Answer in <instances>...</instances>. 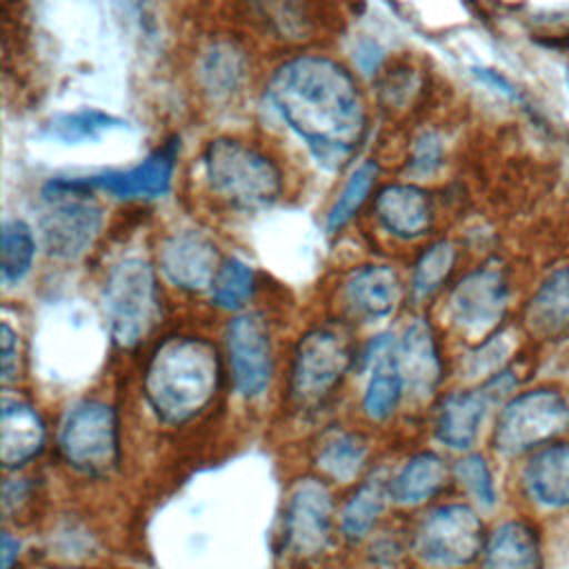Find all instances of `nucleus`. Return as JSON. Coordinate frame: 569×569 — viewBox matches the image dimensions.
<instances>
[{"mask_svg":"<svg viewBox=\"0 0 569 569\" xmlns=\"http://www.w3.org/2000/svg\"><path fill=\"white\" fill-rule=\"evenodd\" d=\"M218 385L216 349L202 338L164 340L147 369V398L164 422H184L207 407Z\"/></svg>","mask_w":569,"mask_h":569,"instance_id":"obj_3","label":"nucleus"},{"mask_svg":"<svg viewBox=\"0 0 569 569\" xmlns=\"http://www.w3.org/2000/svg\"><path fill=\"white\" fill-rule=\"evenodd\" d=\"M204 191L231 209L258 211L276 204L287 189L282 162L258 140L220 133L198 158Z\"/></svg>","mask_w":569,"mask_h":569,"instance_id":"obj_2","label":"nucleus"},{"mask_svg":"<svg viewBox=\"0 0 569 569\" xmlns=\"http://www.w3.org/2000/svg\"><path fill=\"white\" fill-rule=\"evenodd\" d=\"M264 93L287 129L327 169L345 167L367 136L362 89L351 69L327 53L284 58L269 73Z\"/></svg>","mask_w":569,"mask_h":569,"instance_id":"obj_1","label":"nucleus"},{"mask_svg":"<svg viewBox=\"0 0 569 569\" xmlns=\"http://www.w3.org/2000/svg\"><path fill=\"white\" fill-rule=\"evenodd\" d=\"M84 178H53L40 196L38 233L44 251L56 260L84 256L104 224V209Z\"/></svg>","mask_w":569,"mask_h":569,"instance_id":"obj_4","label":"nucleus"},{"mask_svg":"<svg viewBox=\"0 0 569 569\" xmlns=\"http://www.w3.org/2000/svg\"><path fill=\"white\" fill-rule=\"evenodd\" d=\"M193 78L198 91L209 102H233L251 82V56L233 38H211L193 60Z\"/></svg>","mask_w":569,"mask_h":569,"instance_id":"obj_11","label":"nucleus"},{"mask_svg":"<svg viewBox=\"0 0 569 569\" xmlns=\"http://www.w3.org/2000/svg\"><path fill=\"white\" fill-rule=\"evenodd\" d=\"M458 244L449 238L431 242L416 260L411 273V291L416 298H429L453 273L458 262Z\"/></svg>","mask_w":569,"mask_h":569,"instance_id":"obj_28","label":"nucleus"},{"mask_svg":"<svg viewBox=\"0 0 569 569\" xmlns=\"http://www.w3.org/2000/svg\"><path fill=\"white\" fill-rule=\"evenodd\" d=\"M389 493V485L385 487V480L380 476L367 480L353 498L347 502L342 511V531L349 540H360L362 536L369 533L373 522L378 520L385 498Z\"/></svg>","mask_w":569,"mask_h":569,"instance_id":"obj_33","label":"nucleus"},{"mask_svg":"<svg viewBox=\"0 0 569 569\" xmlns=\"http://www.w3.org/2000/svg\"><path fill=\"white\" fill-rule=\"evenodd\" d=\"M431 193L416 182H389L373 198L376 222L398 240L422 238L433 224Z\"/></svg>","mask_w":569,"mask_h":569,"instance_id":"obj_17","label":"nucleus"},{"mask_svg":"<svg viewBox=\"0 0 569 569\" xmlns=\"http://www.w3.org/2000/svg\"><path fill=\"white\" fill-rule=\"evenodd\" d=\"M525 329L542 340L569 333V262L551 267L522 309Z\"/></svg>","mask_w":569,"mask_h":569,"instance_id":"obj_19","label":"nucleus"},{"mask_svg":"<svg viewBox=\"0 0 569 569\" xmlns=\"http://www.w3.org/2000/svg\"><path fill=\"white\" fill-rule=\"evenodd\" d=\"M493 398L487 389L478 391H458L442 400L438 420H436V436L442 445L451 449H469L478 436L482 418L487 413V405Z\"/></svg>","mask_w":569,"mask_h":569,"instance_id":"obj_24","label":"nucleus"},{"mask_svg":"<svg viewBox=\"0 0 569 569\" xmlns=\"http://www.w3.org/2000/svg\"><path fill=\"white\" fill-rule=\"evenodd\" d=\"M447 482V465L436 453H418L402 465L389 482V496L398 505H420Z\"/></svg>","mask_w":569,"mask_h":569,"instance_id":"obj_26","label":"nucleus"},{"mask_svg":"<svg viewBox=\"0 0 569 569\" xmlns=\"http://www.w3.org/2000/svg\"><path fill=\"white\" fill-rule=\"evenodd\" d=\"M178 142L167 140L153 149L144 160L129 169L104 171L98 176H87V184L96 191H104L118 200H151L169 191L173 182Z\"/></svg>","mask_w":569,"mask_h":569,"instance_id":"obj_14","label":"nucleus"},{"mask_svg":"<svg viewBox=\"0 0 569 569\" xmlns=\"http://www.w3.org/2000/svg\"><path fill=\"white\" fill-rule=\"evenodd\" d=\"M164 278L184 291L211 289L220 269L216 242L198 229H180L169 233L158 251Z\"/></svg>","mask_w":569,"mask_h":569,"instance_id":"obj_12","label":"nucleus"},{"mask_svg":"<svg viewBox=\"0 0 569 569\" xmlns=\"http://www.w3.org/2000/svg\"><path fill=\"white\" fill-rule=\"evenodd\" d=\"M0 353H2V380H11L18 369V338L7 322H2V329H0Z\"/></svg>","mask_w":569,"mask_h":569,"instance_id":"obj_38","label":"nucleus"},{"mask_svg":"<svg viewBox=\"0 0 569 569\" xmlns=\"http://www.w3.org/2000/svg\"><path fill=\"white\" fill-rule=\"evenodd\" d=\"M118 127H122V120L111 113H104L100 109H80L53 116L47 124V133L60 142L80 144L87 140H98L102 133Z\"/></svg>","mask_w":569,"mask_h":569,"instance_id":"obj_31","label":"nucleus"},{"mask_svg":"<svg viewBox=\"0 0 569 569\" xmlns=\"http://www.w3.org/2000/svg\"><path fill=\"white\" fill-rule=\"evenodd\" d=\"M398 342L393 336L385 333L378 336L367 351V360L371 365V376L362 396V407L365 413L371 420H387L402 396L405 382L398 369Z\"/></svg>","mask_w":569,"mask_h":569,"instance_id":"obj_21","label":"nucleus"},{"mask_svg":"<svg viewBox=\"0 0 569 569\" xmlns=\"http://www.w3.org/2000/svg\"><path fill=\"white\" fill-rule=\"evenodd\" d=\"M60 451L69 465L84 473L109 471L118 458L113 409L96 400L76 405L62 422Z\"/></svg>","mask_w":569,"mask_h":569,"instance_id":"obj_9","label":"nucleus"},{"mask_svg":"<svg viewBox=\"0 0 569 569\" xmlns=\"http://www.w3.org/2000/svg\"><path fill=\"white\" fill-rule=\"evenodd\" d=\"M253 289H256L253 269L238 258H229L220 264L213 278L211 298L222 309H240L253 296Z\"/></svg>","mask_w":569,"mask_h":569,"instance_id":"obj_34","label":"nucleus"},{"mask_svg":"<svg viewBox=\"0 0 569 569\" xmlns=\"http://www.w3.org/2000/svg\"><path fill=\"white\" fill-rule=\"evenodd\" d=\"M458 480L467 487V491L482 505L493 507L496 502V489L491 480V471L482 456H467L456 465Z\"/></svg>","mask_w":569,"mask_h":569,"instance_id":"obj_37","label":"nucleus"},{"mask_svg":"<svg viewBox=\"0 0 569 569\" xmlns=\"http://www.w3.org/2000/svg\"><path fill=\"white\" fill-rule=\"evenodd\" d=\"M447 162V138L438 129H422L409 149L407 171L418 178H433Z\"/></svg>","mask_w":569,"mask_h":569,"instance_id":"obj_35","label":"nucleus"},{"mask_svg":"<svg viewBox=\"0 0 569 569\" xmlns=\"http://www.w3.org/2000/svg\"><path fill=\"white\" fill-rule=\"evenodd\" d=\"M402 298V282L389 264H362L345 280L342 300L360 320H382L396 311Z\"/></svg>","mask_w":569,"mask_h":569,"instance_id":"obj_18","label":"nucleus"},{"mask_svg":"<svg viewBox=\"0 0 569 569\" xmlns=\"http://www.w3.org/2000/svg\"><path fill=\"white\" fill-rule=\"evenodd\" d=\"M482 569H542L538 531L520 520L500 525L487 540Z\"/></svg>","mask_w":569,"mask_h":569,"instance_id":"obj_25","label":"nucleus"},{"mask_svg":"<svg viewBox=\"0 0 569 569\" xmlns=\"http://www.w3.org/2000/svg\"><path fill=\"white\" fill-rule=\"evenodd\" d=\"M482 522L467 505L433 509L416 531V553L431 567L469 565L482 551Z\"/></svg>","mask_w":569,"mask_h":569,"instance_id":"obj_8","label":"nucleus"},{"mask_svg":"<svg viewBox=\"0 0 569 569\" xmlns=\"http://www.w3.org/2000/svg\"><path fill=\"white\" fill-rule=\"evenodd\" d=\"M367 442L356 433H333L318 453V467L338 482L353 480L367 462Z\"/></svg>","mask_w":569,"mask_h":569,"instance_id":"obj_29","label":"nucleus"},{"mask_svg":"<svg viewBox=\"0 0 569 569\" xmlns=\"http://www.w3.org/2000/svg\"><path fill=\"white\" fill-rule=\"evenodd\" d=\"M44 445V425L40 416L20 400L2 402L0 458L7 469L20 467L40 453Z\"/></svg>","mask_w":569,"mask_h":569,"instance_id":"obj_23","label":"nucleus"},{"mask_svg":"<svg viewBox=\"0 0 569 569\" xmlns=\"http://www.w3.org/2000/svg\"><path fill=\"white\" fill-rule=\"evenodd\" d=\"M20 553V542L11 538L9 533H2V545H0V558H2V569H11L13 560Z\"/></svg>","mask_w":569,"mask_h":569,"instance_id":"obj_39","label":"nucleus"},{"mask_svg":"<svg viewBox=\"0 0 569 569\" xmlns=\"http://www.w3.org/2000/svg\"><path fill=\"white\" fill-rule=\"evenodd\" d=\"M569 427V402L560 391L531 389L505 405L496 420L493 447L505 456L529 451Z\"/></svg>","mask_w":569,"mask_h":569,"instance_id":"obj_7","label":"nucleus"},{"mask_svg":"<svg viewBox=\"0 0 569 569\" xmlns=\"http://www.w3.org/2000/svg\"><path fill=\"white\" fill-rule=\"evenodd\" d=\"M247 22L264 38L282 44H305L322 22L320 0H236Z\"/></svg>","mask_w":569,"mask_h":569,"instance_id":"obj_16","label":"nucleus"},{"mask_svg":"<svg viewBox=\"0 0 569 569\" xmlns=\"http://www.w3.org/2000/svg\"><path fill=\"white\" fill-rule=\"evenodd\" d=\"M398 369L405 389L413 398H427L440 382L442 362L431 325L425 318H416L398 340Z\"/></svg>","mask_w":569,"mask_h":569,"instance_id":"obj_20","label":"nucleus"},{"mask_svg":"<svg viewBox=\"0 0 569 569\" xmlns=\"http://www.w3.org/2000/svg\"><path fill=\"white\" fill-rule=\"evenodd\" d=\"M516 340L513 333L507 329L493 331L491 336H487L476 351L469 353L467 360V373L469 376H482V373H498V369L507 362L509 353L513 351Z\"/></svg>","mask_w":569,"mask_h":569,"instance_id":"obj_36","label":"nucleus"},{"mask_svg":"<svg viewBox=\"0 0 569 569\" xmlns=\"http://www.w3.org/2000/svg\"><path fill=\"white\" fill-rule=\"evenodd\" d=\"M565 84H567V89H569V62H567V67H565Z\"/></svg>","mask_w":569,"mask_h":569,"instance_id":"obj_40","label":"nucleus"},{"mask_svg":"<svg viewBox=\"0 0 569 569\" xmlns=\"http://www.w3.org/2000/svg\"><path fill=\"white\" fill-rule=\"evenodd\" d=\"M102 305L111 338L120 347L138 345L160 316V293L153 267L138 256L122 258L107 276Z\"/></svg>","mask_w":569,"mask_h":569,"instance_id":"obj_5","label":"nucleus"},{"mask_svg":"<svg viewBox=\"0 0 569 569\" xmlns=\"http://www.w3.org/2000/svg\"><path fill=\"white\" fill-rule=\"evenodd\" d=\"M351 360L345 333L318 327L298 342L291 369V396L298 405H316L342 378Z\"/></svg>","mask_w":569,"mask_h":569,"instance_id":"obj_10","label":"nucleus"},{"mask_svg":"<svg viewBox=\"0 0 569 569\" xmlns=\"http://www.w3.org/2000/svg\"><path fill=\"white\" fill-rule=\"evenodd\" d=\"M527 493L542 507H569V442L540 449L522 471Z\"/></svg>","mask_w":569,"mask_h":569,"instance_id":"obj_22","label":"nucleus"},{"mask_svg":"<svg viewBox=\"0 0 569 569\" xmlns=\"http://www.w3.org/2000/svg\"><path fill=\"white\" fill-rule=\"evenodd\" d=\"M331 509V493L322 482L302 480L296 485L284 518L287 547L293 556L311 558L327 547Z\"/></svg>","mask_w":569,"mask_h":569,"instance_id":"obj_15","label":"nucleus"},{"mask_svg":"<svg viewBox=\"0 0 569 569\" xmlns=\"http://www.w3.org/2000/svg\"><path fill=\"white\" fill-rule=\"evenodd\" d=\"M425 91V76L409 62L391 64L378 78V100L380 107L391 113L409 111Z\"/></svg>","mask_w":569,"mask_h":569,"instance_id":"obj_30","label":"nucleus"},{"mask_svg":"<svg viewBox=\"0 0 569 569\" xmlns=\"http://www.w3.org/2000/svg\"><path fill=\"white\" fill-rule=\"evenodd\" d=\"M227 349L236 389L244 398H258L271 378V340L258 313L236 316L227 325Z\"/></svg>","mask_w":569,"mask_h":569,"instance_id":"obj_13","label":"nucleus"},{"mask_svg":"<svg viewBox=\"0 0 569 569\" xmlns=\"http://www.w3.org/2000/svg\"><path fill=\"white\" fill-rule=\"evenodd\" d=\"M511 300V280L505 262L485 260L467 271L451 289L447 311L449 320L467 338L485 340L498 331Z\"/></svg>","mask_w":569,"mask_h":569,"instance_id":"obj_6","label":"nucleus"},{"mask_svg":"<svg viewBox=\"0 0 569 569\" xmlns=\"http://www.w3.org/2000/svg\"><path fill=\"white\" fill-rule=\"evenodd\" d=\"M380 167L376 160H365L347 176L340 191L336 193L331 207L327 209V231L336 233L347 222L353 220V216L362 209L367 198L371 196L376 180H378Z\"/></svg>","mask_w":569,"mask_h":569,"instance_id":"obj_27","label":"nucleus"},{"mask_svg":"<svg viewBox=\"0 0 569 569\" xmlns=\"http://www.w3.org/2000/svg\"><path fill=\"white\" fill-rule=\"evenodd\" d=\"M36 236L31 227L20 218H9L2 224V280L4 284L20 282L33 264Z\"/></svg>","mask_w":569,"mask_h":569,"instance_id":"obj_32","label":"nucleus"}]
</instances>
